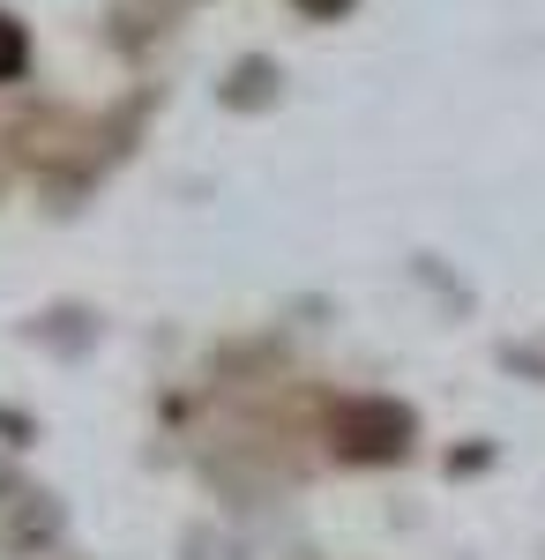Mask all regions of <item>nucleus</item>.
<instances>
[{
	"instance_id": "nucleus-1",
	"label": "nucleus",
	"mask_w": 545,
	"mask_h": 560,
	"mask_svg": "<svg viewBox=\"0 0 545 560\" xmlns=\"http://www.w3.org/2000/svg\"><path fill=\"white\" fill-rule=\"evenodd\" d=\"M60 553V516L23 471L0 464V560H53Z\"/></svg>"
},
{
	"instance_id": "nucleus-2",
	"label": "nucleus",
	"mask_w": 545,
	"mask_h": 560,
	"mask_svg": "<svg viewBox=\"0 0 545 560\" xmlns=\"http://www.w3.org/2000/svg\"><path fill=\"white\" fill-rule=\"evenodd\" d=\"M23 60H31L23 23H15V15H0V83H15V75H23Z\"/></svg>"
}]
</instances>
